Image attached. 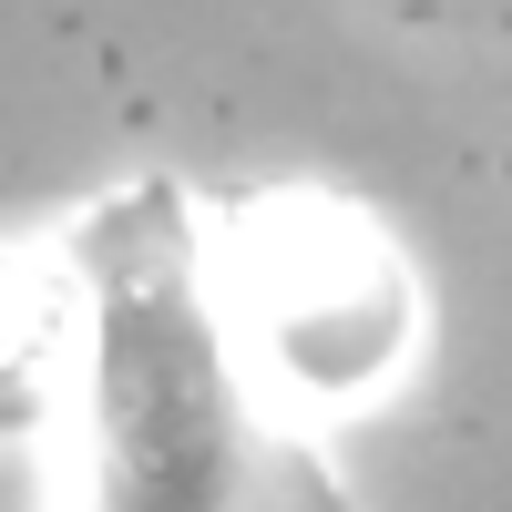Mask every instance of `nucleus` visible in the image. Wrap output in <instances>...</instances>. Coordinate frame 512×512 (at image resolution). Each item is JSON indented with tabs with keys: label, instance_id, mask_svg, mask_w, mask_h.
<instances>
[{
	"label": "nucleus",
	"instance_id": "nucleus-3",
	"mask_svg": "<svg viewBox=\"0 0 512 512\" xmlns=\"http://www.w3.org/2000/svg\"><path fill=\"white\" fill-rule=\"evenodd\" d=\"M62 277L31 246H0V431H31L62 359Z\"/></svg>",
	"mask_w": 512,
	"mask_h": 512
},
{
	"label": "nucleus",
	"instance_id": "nucleus-2",
	"mask_svg": "<svg viewBox=\"0 0 512 512\" xmlns=\"http://www.w3.org/2000/svg\"><path fill=\"white\" fill-rule=\"evenodd\" d=\"M246 318L297 390H369L410 349V287L349 205L277 195L246 216Z\"/></svg>",
	"mask_w": 512,
	"mask_h": 512
},
{
	"label": "nucleus",
	"instance_id": "nucleus-1",
	"mask_svg": "<svg viewBox=\"0 0 512 512\" xmlns=\"http://www.w3.org/2000/svg\"><path fill=\"white\" fill-rule=\"evenodd\" d=\"M185 195H134L93 226V400H103V512H226L246 451L216 379Z\"/></svg>",
	"mask_w": 512,
	"mask_h": 512
}]
</instances>
